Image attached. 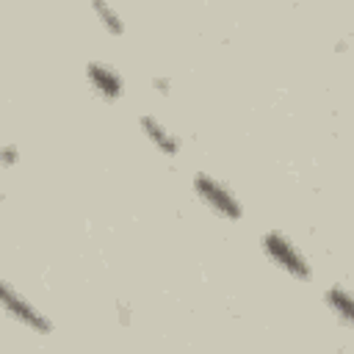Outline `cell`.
Returning <instances> with one entry per match:
<instances>
[{"instance_id": "cell-1", "label": "cell", "mask_w": 354, "mask_h": 354, "mask_svg": "<svg viewBox=\"0 0 354 354\" xmlns=\"http://www.w3.org/2000/svg\"><path fill=\"white\" fill-rule=\"evenodd\" d=\"M260 243H263V252L274 260V266H279V268L288 271L290 277H296V279H301V282L313 277V268H310L307 257L296 249V243H293L285 232L271 230V232H266V235L260 238Z\"/></svg>"}, {"instance_id": "cell-2", "label": "cell", "mask_w": 354, "mask_h": 354, "mask_svg": "<svg viewBox=\"0 0 354 354\" xmlns=\"http://www.w3.org/2000/svg\"><path fill=\"white\" fill-rule=\"evenodd\" d=\"M0 307H3L14 321H19L22 326H28V329H33V332H41V335L53 332V321H50L33 301H28L11 282H6V279H0Z\"/></svg>"}, {"instance_id": "cell-3", "label": "cell", "mask_w": 354, "mask_h": 354, "mask_svg": "<svg viewBox=\"0 0 354 354\" xmlns=\"http://www.w3.org/2000/svg\"><path fill=\"white\" fill-rule=\"evenodd\" d=\"M194 191H196V196L213 210V213H218V216H224V218H230V221H235V218H241V202L235 199V194L221 183V180H216L213 174H207V171H196L194 174Z\"/></svg>"}, {"instance_id": "cell-4", "label": "cell", "mask_w": 354, "mask_h": 354, "mask_svg": "<svg viewBox=\"0 0 354 354\" xmlns=\"http://www.w3.org/2000/svg\"><path fill=\"white\" fill-rule=\"evenodd\" d=\"M86 77H88L91 88L102 100H119L122 97L124 83H122V75L111 64H105V61H88L86 64Z\"/></svg>"}, {"instance_id": "cell-5", "label": "cell", "mask_w": 354, "mask_h": 354, "mask_svg": "<svg viewBox=\"0 0 354 354\" xmlns=\"http://www.w3.org/2000/svg\"><path fill=\"white\" fill-rule=\"evenodd\" d=\"M138 124H141V133H144L163 155H177V152H180V138H177V133H171L160 119L144 113Z\"/></svg>"}, {"instance_id": "cell-6", "label": "cell", "mask_w": 354, "mask_h": 354, "mask_svg": "<svg viewBox=\"0 0 354 354\" xmlns=\"http://www.w3.org/2000/svg\"><path fill=\"white\" fill-rule=\"evenodd\" d=\"M326 304L335 310V315L343 321V324H351V315H354V301H351V293L343 288V285H332L326 293H324Z\"/></svg>"}, {"instance_id": "cell-7", "label": "cell", "mask_w": 354, "mask_h": 354, "mask_svg": "<svg viewBox=\"0 0 354 354\" xmlns=\"http://www.w3.org/2000/svg\"><path fill=\"white\" fill-rule=\"evenodd\" d=\"M91 8H94V14L100 17V22H102V28H105L108 33H113V36H122V33H124V22H122V17H119L116 8L105 6V3H94Z\"/></svg>"}, {"instance_id": "cell-8", "label": "cell", "mask_w": 354, "mask_h": 354, "mask_svg": "<svg viewBox=\"0 0 354 354\" xmlns=\"http://www.w3.org/2000/svg\"><path fill=\"white\" fill-rule=\"evenodd\" d=\"M19 163V147L17 144H6V147H0V166H17Z\"/></svg>"}, {"instance_id": "cell-9", "label": "cell", "mask_w": 354, "mask_h": 354, "mask_svg": "<svg viewBox=\"0 0 354 354\" xmlns=\"http://www.w3.org/2000/svg\"><path fill=\"white\" fill-rule=\"evenodd\" d=\"M152 83L158 86V91H160V94H169V88H171V80H169V77H155Z\"/></svg>"}]
</instances>
